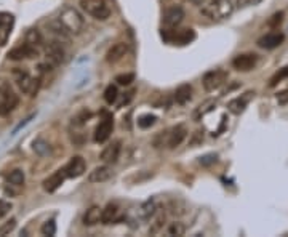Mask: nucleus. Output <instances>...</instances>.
I'll return each mask as SVG.
<instances>
[{
  "label": "nucleus",
  "instance_id": "4",
  "mask_svg": "<svg viewBox=\"0 0 288 237\" xmlns=\"http://www.w3.org/2000/svg\"><path fill=\"white\" fill-rule=\"evenodd\" d=\"M18 103H20V98L10 87V83H0V115L10 114L18 106Z\"/></svg>",
  "mask_w": 288,
  "mask_h": 237
},
{
  "label": "nucleus",
  "instance_id": "12",
  "mask_svg": "<svg viewBox=\"0 0 288 237\" xmlns=\"http://www.w3.org/2000/svg\"><path fill=\"white\" fill-rule=\"evenodd\" d=\"M184 20V10L180 5H171L163 13V26L165 27H178Z\"/></svg>",
  "mask_w": 288,
  "mask_h": 237
},
{
  "label": "nucleus",
  "instance_id": "33",
  "mask_svg": "<svg viewBox=\"0 0 288 237\" xmlns=\"http://www.w3.org/2000/svg\"><path fill=\"white\" fill-rule=\"evenodd\" d=\"M90 117H91V114L87 111V109H83V111L79 112L76 117H72V125H74V127H82Z\"/></svg>",
  "mask_w": 288,
  "mask_h": 237
},
{
  "label": "nucleus",
  "instance_id": "22",
  "mask_svg": "<svg viewBox=\"0 0 288 237\" xmlns=\"http://www.w3.org/2000/svg\"><path fill=\"white\" fill-rule=\"evenodd\" d=\"M192 98V87L189 83H183L176 88L175 92V101L178 105H186Z\"/></svg>",
  "mask_w": 288,
  "mask_h": 237
},
{
  "label": "nucleus",
  "instance_id": "2",
  "mask_svg": "<svg viewBox=\"0 0 288 237\" xmlns=\"http://www.w3.org/2000/svg\"><path fill=\"white\" fill-rule=\"evenodd\" d=\"M80 8L98 21H106L111 16V7L106 0H80Z\"/></svg>",
  "mask_w": 288,
  "mask_h": 237
},
{
  "label": "nucleus",
  "instance_id": "7",
  "mask_svg": "<svg viewBox=\"0 0 288 237\" xmlns=\"http://www.w3.org/2000/svg\"><path fill=\"white\" fill-rule=\"evenodd\" d=\"M158 136L163 139L162 146H167L168 149H175V148H178V146H180L186 139L187 130H186L184 125H176L171 130L165 132L163 135H158Z\"/></svg>",
  "mask_w": 288,
  "mask_h": 237
},
{
  "label": "nucleus",
  "instance_id": "16",
  "mask_svg": "<svg viewBox=\"0 0 288 237\" xmlns=\"http://www.w3.org/2000/svg\"><path fill=\"white\" fill-rule=\"evenodd\" d=\"M128 52H130V47H128V44H125V42H117V44H114L111 48L107 50L106 53V61L107 63H119L120 59H124Z\"/></svg>",
  "mask_w": 288,
  "mask_h": 237
},
{
  "label": "nucleus",
  "instance_id": "40",
  "mask_svg": "<svg viewBox=\"0 0 288 237\" xmlns=\"http://www.w3.org/2000/svg\"><path fill=\"white\" fill-rule=\"evenodd\" d=\"M277 103L279 105H282V106H285V105H288V90H284V92H280V93H277Z\"/></svg>",
  "mask_w": 288,
  "mask_h": 237
},
{
  "label": "nucleus",
  "instance_id": "42",
  "mask_svg": "<svg viewBox=\"0 0 288 237\" xmlns=\"http://www.w3.org/2000/svg\"><path fill=\"white\" fill-rule=\"evenodd\" d=\"M261 0H237V5L238 7H251V5H258Z\"/></svg>",
  "mask_w": 288,
  "mask_h": 237
},
{
  "label": "nucleus",
  "instance_id": "14",
  "mask_svg": "<svg viewBox=\"0 0 288 237\" xmlns=\"http://www.w3.org/2000/svg\"><path fill=\"white\" fill-rule=\"evenodd\" d=\"M35 56H37V47L30 45L27 42H24L23 45H18L13 50L8 52V58L13 59V61H21V59H29Z\"/></svg>",
  "mask_w": 288,
  "mask_h": 237
},
{
  "label": "nucleus",
  "instance_id": "3",
  "mask_svg": "<svg viewBox=\"0 0 288 237\" xmlns=\"http://www.w3.org/2000/svg\"><path fill=\"white\" fill-rule=\"evenodd\" d=\"M66 58V50L63 47V42L59 40H52L50 44L45 48V68L48 71H52L53 68H56Z\"/></svg>",
  "mask_w": 288,
  "mask_h": 237
},
{
  "label": "nucleus",
  "instance_id": "11",
  "mask_svg": "<svg viewBox=\"0 0 288 237\" xmlns=\"http://www.w3.org/2000/svg\"><path fill=\"white\" fill-rule=\"evenodd\" d=\"M15 26V16L7 11H0V47L7 45Z\"/></svg>",
  "mask_w": 288,
  "mask_h": 237
},
{
  "label": "nucleus",
  "instance_id": "6",
  "mask_svg": "<svg viewBox=\"0 0 288 237\" xmlns=\"http://www.w3.org/2000/svg\"><path fill=\"white\" fill-rule=\"evenodd\" d=\"M162 39L168 44L187 45L195 39L194 29H181V31H173V27H167L162 31Z\"/></svg>",
  "mask_w": 288,
  "mask_h": 237
},
{
  "label": "nucleus",
  "instance_id": "23",
  "mask_svg": "<svg viewBox=\"0 0 288 237\" xmlns=\"http://www.w3.org/2000/svg\"><path fill=\"white\" fill-rule=\"evenodd\" d=\"M101 213H103V209H100V207L96 205L90 207L83 215V224L85 226H95V224L101 221Z\"/></svg>",
  "mask_w": 288,
  "mask_h": 237
},
{
  "label": "nucleus",
  "instance_id": "28",
  "mask_svg": "<svg viewBox=\"0 0 288 237\" xmlns=\"http://www.w3.org/2000/svg\"><path fill=\"white\" fill-rule=\"evenodd\" d=\"M26 42L34 47H39L42 42H44V39H42V35L39 32V29H29L27 34H26Z\"/></svg>",
  "mask_w": 288,
  "mask_h": 237
},
{
  "label": "nucleus",
  "instance_id": "41",
  "mask_svg": "<svg viewBox=\"0 0 288 237\" xmlns=\"http://www.w3.org/2000/svg\"><path fill=\"white\" fill-rule=\"evenodd\" d=\"M214 162H216V156H214V154H208V156L200 157L202 165H210V163H214Z\"/></svg>",
  "mask_w": 288,
  "mask_h": 237
},
{
  "label": "nucleus",
  "instance_id": "18",
  "mask_svg": "<svg viewBox=\"0 0 288 237\" xmlns=\"http://www.w3.org/2000/svg\"><path fill=\"white\" fill-rule=\"evenodd\" d=\"M120 141H114L111 144H107L106 148L103 149V153L100 156V159L107 163V165H112V163H115L119 160V156H120Z\"/></svg>",
  "mask_w": 288,
  "mask_h": 237
},
{
  "label": "nucleus",
  "instance_id": "30",
  "mask_svg": "<svg viewBox=\"0 0 288 237\" xmlns=\"http://www.w3.org/2000/svg\"><path fill=\"white\" fill-rule=\"evenodd\" d=\"M287 77H288V66H285V68H282L275 72V74L271 77V80H269V87H275V85L280 83Z\"/></svg>",
  "mask_w": 288,
  "mask_h": 237
},
{
  "label": "nucleus",
  "instance_id": "8",
  "mask_svg": "<svg viewBox=\"0 0 288 237\" xmlns=\"http://www.w3.org/2000/svg\"><path fill=\"white\" fill-rule=\"evenodd\" d=\"M232 11H234V5H232L231 0H211L210 7L205 10V13L210 15L211 18L223 20V18L231 16Z\"/></svg>",
  "mask_w": 288,
  "mask_h": 237
},
{
  "label": "nucleus",
  "instance_id": "21",
  "mask_svg": "<svg viewBox=\"0 0 288 237\" xmlns=\"http://www.w3.org/2000/svg\"><path fill=\"white\" fill-rule=\"evenodd\" d=\"M251 95H255V93H245L243 96H237V98L234 100H231L229 101V105H228V109L232 112V114H236V115H240L243 111H245V107H247L248 105V100H250V96Z\"/></svg>",
  "mask_w": 288,
  "mask_h": 237
},
{
  "label": "nucleus",
  "instance_id": "39",
  "mask_svg": "<svg viewBox=\"0 0 288 237\" xmlns=\"http://www.w3.org/2000/svg\"><path fill=\"white\" fill-rule=\"evenodd\" d=\"M11 210V204L7 200H0V218H3L5 215H8V211Z\"/></svg>",
  "mask_w": 288,
  "mask_h": 237
},
{
  "label": "nucleus",
  "instance_id": "32",
  "mask_svg": "<svg viewBox=\"0 0 288 237\" xmlns=\"http://www.w3.org/2000/svg\"><path fill=\"white\" fill-rule=\"evenodd\" d=\"M211 106H214V101H211V100H208L207 103H204V105H200L197 107V111L194 112V119L199 120L200 117H204L208 111H211Z\"/></svg>",
  "mask_w": 288,
  "mask_h": 237
},
{
  "label": "nucleus",
  "instance_id": "9",
  "mask_svg": "<svg viewBox=\"0 0 288 237\" xmlns=\"http://www.w3.org/2000/svg\"><path fill=\"white\" fill-rule=\"evenodd\" d=\"M112 130H114V117H112V114L104 112L103 119L100 120V124H98L96 130H95V141L96 143H106L109 139V136H111Z\"/></svg>",
  "mask_w": 288,
  "mask_h": 237
},
{
  "label": "nucleus",
  "instance_id": "10",
  "mask_svg": "<svg viewBox=\"0 0 288 237\" xmlns=\"http://www.w3.org/2000/svg\"><path fill=\"white\" fill-rule=\"evenodd\" d=\"M226 79H228V74H226V71L223 69H214V71H210L207 72L204 76V88L207 92H214V90H218L221 85L226 82Z\"/></svg>",
  "mask_w": 288,
  "mask_h": 237
},
{
  "label": "nucleus",
  "instance_id": "31",
  "mask_svg": "<svg viewBox=\"0 0 288 237\" xmlns=\"http://www.w3.org/2000/svg\"><path fill=\"white\" fill-rule=\"evenodd\" d=\"M156 120H157L156 115L144 114V115H141V117L138 119V125H139V129H149V127H152L156 124Z\"/></svg>",
  "mask_w": 288,
  "mask_h": 237
},
{
  "label": "nucleus",
  "instance_id": "27",
  "mask_svg": "<svg viewBox=\"0 0 288 237\" xmlns=\"http://www.w3.org/2000/svg\"><path fill=\"white\" fill-rule=\"evenodd\" d=\"M24 172L23 170H13V172H10L7 175V181L11 184H15V186H21L24 184Z\"/></svg>",
  "mask_w": 288,
  "mask_h": 237
},
{
  "label": "nucleus",
  "instance_id": "1",
  "mask_svg": "<svg viewBox=\"0 0 288 237\" xmlns=\"http://www.w3.org/2000/svg\"><path fill=\"white\" fill-rule=\"evenodd\" d=\"M58 21L63 24V27L72 35L82 34V31L85 29V18L82 16L80 11L74 7H64L61 10Z\"/></svg>",
  "mask_w": 288,
  "mask_h": 237
},
{
  "label": "nucleus",
  "instance_id": "43",
  "mask_svg": "<svg viewBox=\"0 0 288 237\" xmlns=\"http://www.w3.org/2000/svg\"><path fill=\"white\" fill-rule=\"evenodd\" d=\"M191 2H192L194 5H204V3H205V0H191Z\"/></svg>",
  "mask_w": 288,
  "mask_h": 237
},
{
  "label": "nucleus",
  "instance_id": "38",
  "mask_svg": "<svg viewBox=\"0 0 288 237\" xmlns=\"http://www.w3.org/2000/svg\"><path fill=\"white\" fill-rule=\"evenodd\" d=\"M15 228H16V220H15V218H11V220H8L7 223L0 226V236H7V234H10Z\"/></svg>",
  "mask_w": 288,
  "mask_h": 237
},
{
  "label": "nucleus",
  "instance_id": "13",
  "mask_svg": "<svg viewBox=\"0 0 288 237\" xmlns=\"http://www.w3.org/2000/svg\"><path fill=\"white\" fill-rule=\"evenodd\" d=\"M256 64H258V54H255V53H243L232 59L234 69L240 71V72H248L251 69H255Z\"/></svg>",
  "mask_w": 288,
  "mask_h": 237
},
{
  "label": "nucleus",
  "instance_id": "5",
  "mask_svg": "<svg viewBox=\"0 0 288 237\" xmlns=\"http://www.w3.org/2000/svg\"><path fill=\"white\" fill-rule=\"evenodd\" d=\"M15 79H16L18 88H20L23 93H26L29 96H34L35 93H37L40 80H39V79H35V77L30 76L27 71L16 69L15 71Z\"/></svg>",
  "mask_w": 288,
  "mask_h": 237
},
{
  "label": "nucleus",
  "instance_id": "24",
  "mask_svg": "<svg viewBox=\"0 0 288 237\" xmlns=\"http://www.w3.org/2000/svg\"><path fill=\"white\" fill-rule=\"evenodd\" d=\"M117 213H119V207L115 205V204H107L103 209L101 223L103 224H111V223H114L115 218H117Z\"/></svg>",
  "mask_w": 288,
  "mask_h": 237
},
{
  "label": "nucleus",
  "instance_id": "15",
  "mask_svg": "<svg viewBox=\"0 0 288 237\" xmlns=\"http://www.w3.org/2000/svg\"><path fill=\"white\" fill-rule=\"evenodd\" d=\"M66 175L67 178H79V176H82L85 173V170H87V163H85V159L80 156H74L72 159L66 163Z\"/></svg>",
  "mask_w": 288,
  "mask_h": 237
},
{
  "label": "nucleus",
  "instance_id": "25",
  "mask_svg": "<svg viewBox=\"0 0 288 237\" xmlns=\"http://www.w3.org/2000/svg\"><path fill=\"white\" fill-rule=\"evenodd\" d=\"M32 149H34L39 156H44V157L52 153L50 144H48L47 141H44V139H35L34 144H32Z\"/></svg>",
  "mask_w": 288,
  "mask_h": 237
},
{
  "label": "nucleus",
  "instance_id": "19",
  "mask_svg": "<svg viewBox=\"0 0 288 237\" xmlns=\"http://www.w3.org/2000/svg\"><path fill=\"white\" fill-rule=\"evenodd\" d=\"M66 178H67L66 170L64 168L58 170V172H54L52 176H48V178L44 181V189L47 192H54V191L58 189V187H61V184L64 183Z\"/></svg>",
  "mask_w": 288,
  "mask_h": 237
},
{
  "label": "nucleus",
  "instance_id": "29",
  "mask_svg": "<svg viewBox=\"0 0 288 237\" xmlns=\"http://www.w3.org/2000/svg\"><path fill=\"white\" fill-rule=\"evenodd\" d=\"M117 96H119V92L115 85H109V87L104 90V101H106L107 105H114V103L117 101Z\"/></svg>",
  "mask_w": 288,
  "mask_h": 237
},
{
  "label": "nucleus",
  "instance_id": "20",
  "mask_svg": "<svg viewBox=\"0 0 288 237\" xmlns=\"http://www.w3.org/2000/svg\"><path fill=\"white\" fill-rule=\"evenodd\" d=\"M112 176V170L111 167L107 165H101V167H96L93 172L88 173V183H104V181H107L109 178Z\"/></svg>",
  "mask_w": 288,
  "mask_h": 237
},
{
  "label": "nucleus",
  "instance_id": "26",
  "mask_svg": "<svg viewBox=\"0 0 288 237\" xmlns=\"http://www.w3.org/2000/svg\"><path fill=\"white\" fill-rule=\"evenodd\" d=\"M157 210V205L154 200H148V202H144L141 205V216L144 218V220H149V218L156 213Z\"/></svg>",
  "mask_w": 288,
  "mask_h": 237
},
{
  "label": "nucleus",
  "instance_id": "36",
  "mask_svg": "<svg viewBox=\"0 0 288 237\" xmlns=\"http://www.w3.org/2000/svg\"><path fill=\"white\" fill-rule=\"evenodd\" d=\"M115 82H117L119 85H130L131 82H134V74L133 72H127V74H119L117 77H115Z\"/></svg>",
  "mask_w": 288,
  "mask_h": 237
},
{
  "label": "nucleus",
  "instance_id": "17",
  "mask_svg": "<svg viewBox=\"0 0 288 237\" xmlns=\"http://www.w3.org/2000/svg\"><path fill=\"white\" fill-rule=\"evenodd\" d=\"M284 40H285V35L282 32H269L258 39V47L266 48V50H274V48L282 45Z\"/></svg>",
  "mask_w": 288,
  "mask_h": 237
},
{
  "label": "nucleus",
  "instance_id": "34",
  "mask_svg": "<svg viewBox=\"0 0 288 237\" xmlns=\"http://www.w3.org/2000/svg\"><path fill=\"white\" fill-rule=\"evenodd\" d=\"M184 233H186V226L180 221L171 223L168 226V234L170 236H184Z\"/></svg>",
  "mask_w": 288,
  "mask_h": 237
},
{
  "label": "nucleus",
  "instance_id": "35",
  "mask_svg": "<svg viewBox=\"0 0 288 237\" xmlns=\"http://www.w3.org/2000/svg\"><path fill=\"white\" fill-rule=\"evenodd\" d=\"M282 21H284V11H279V13H274L271 18L267 20V26L272 27V29H277Z\"/></svg>",
  "mask_w": 288,
  "mask_h": 237
},
{
  "label": "nucleus",
  "instance_id": "37",
  "mask_svg": "<svg viewBox=\"0 0 288 237\" xmlns=\"http://www.w3.org/2000/svg\"><path fill=\"white\" fill-rule=\"evenodd\" d=\"M42 234H44V236H54V234H56V223H54L53 220H50V221H47L45 224H44V226H42Z\"/></svg>",
  "mask_w": 288,
  "mask_h": 237
}]
</instances>
